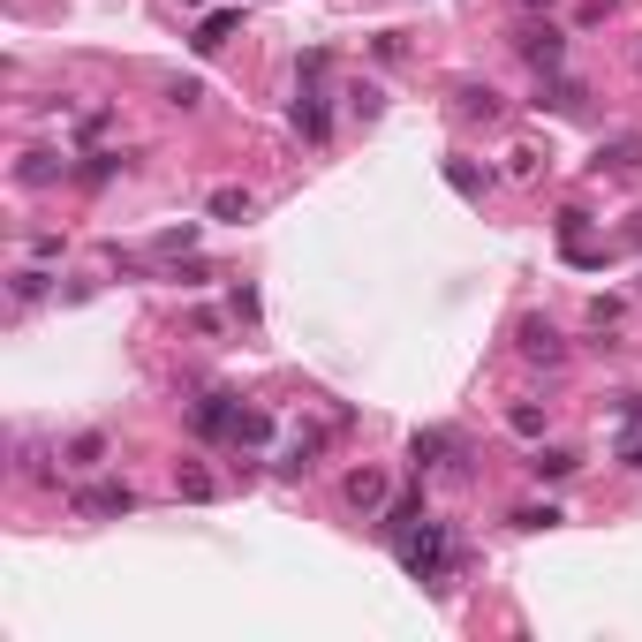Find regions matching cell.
I'll use <instances>...</instances> for the list:
<instances>
[{
	"label": "cell",
	"mask_w": 642,
	"mask_h": 642,
	"mask_svg": "<svg viewBox=\"0 0 642 642\" xmlns=\"http://www.w3.org/2000/svg\"><path fill=\"white\" fill-rule=\"evenodd\" d=\"M76 507H84V514H99V522H114V514H129V507H136V491H129V484H91L84 499H76Z\"/></svg>",
	"instance_id": "6da1fadb"
},
{
	"label": "cell",
	"mask_w": 642,
	"mask_h": 642,
	"mask_svg": "<svg viewBox=\"0 0 642 642\" xmlns=\"http://www.w3.org/2000/svg\"><path fill=\"white\" fill-rule=\"evenodd\" d=\"M597 174H642V136H620V144H597Z\"/></svg>",
	"instance_id": "7a4b0ae2"
},
{
	"label": "cell",
	"mask_w": 642,
	"mask_h": 642,
	"mask_svg": "<svg viewBox=\"0 0 642 642\" xmlns=\"http://www.w3.org/2000/svg\"><path fill=\"white\" fill-rule=\"evenodd\" d=\"M522 355H529V363H559L567 348H559V333H552V325H522Z\"/></svg>",
	"instance_id": "3957f363"
},
{
	"label": "cell",
	"mask_w": 642,
	"mask_h": 642,
	"mask_svg": "<svg viewBox=\"0 0 642 642\" xmlns=\"http://www.w3.org/2000/svg\"><path fill=\"white\" fill-rule=\"evenodd\" d=\"M348 499H355V507H386V476H378V469H355L348 476Z\"/></svg>",
	"instance_id": "277c9868"
},
{
	"label": "cell",
	"mask_w": 642,
	"mask_h": 642,
	"mask_svg": "<svg viewBox=\"0 0 642 642\" xmlns=\"http://www.w3.org/2000/svg\"><path fill=\"white\" fill-rule=\"evenodd\" d=\"M310 461H318V431H303V439H295L288 454H280V476H303Z\"/></svg>",
	"instance_id": "5b68a950"
},
{
	"label": "cell",
	"mask_w": 642,
	"mask_h": 642,
	"mask_svg": "<svg viewBox=\"0 0 642 642\" xmlns=\"http://www.w3.org/2000/svg\"><path fill=\"white\" fill-rule=\"evenodd\" d=\"M522 53H529L537 68H552V61H559V31H522Z\"/></svg>",
	"instance_id": "8992f818"
},
{
	"label": "cell",
	"mask_w": 642,
	"mask_h": 642,
	"mask_svg": "<svg viewBox=\"0 0 642 642\" xmlns=\"http://www.w3.org/2000/svg\"><path fill=\"white\" fill-rule=\"evenodd\" d=\"M68 461H76V469H99V461H106V439H99V431H84V439H68Z\"/></svg>",
	"instance_id": "52a82bcc"
},
{
	"label": "cell",
	"mask_w": 642,
	"mask_h": 642,
	"mask_svg": "<svg viewBox=\"0 0 642 642\" xmlns=\"http://www.w3.org/2000/svg\"><path fill=\"white\" fill-rule=\"evenodd\" d=\"M212 220H250V197H242V189H220V197H212Z\"/></svg>",
	"instance_id": "ba28073f"
},
{
	"label": "cell",
	"mask_w": 642,
	"mask_h": 642,
	"mask_svg": "<svg viewBox=\"0 0 642 642\" xmlns=\"http://www.w3.org/2000/svg\"><path fill=\"white\" fill-rule=\"evenodd\" d=\"M295 129H303V136H325V106H318V99H295Z\"/></svg>",
	"instance_id": "9c48e42d"
},
{
	"label": "cell",
	"mask_w": 642,
	"mask_h": 642,
	"mask_svg": "<svg viewBox=\"0 0 642 642\" xmlns=\"http://www.w3.org/2000/svg\"><path fill=\"white\" fill-rule=\"evenodd\" d=\"M227 31H235V16H212V23L197 31V46H204V53H220V46H227Z\"/></svg>",
	"instance_id": "30bf717a"
},
{
	"label": "cell",
	"mask_w": 642,
	"mask_h": 642,
	"mask_svg": "<svg viewBox=\"0 0 642 642\" xmlns=\"http://www.w3.org/2000/svg\"><path fill=\"white\" fill-rule=\"evenodd\" d=\"M529 469H537V476H567V469H575V454H559V446L544 454V446H537V461H529Z\"/></svg>",
	"instance_id": "8fae6325"
},
{
	"label": "cell",
	"mask_w": 642,
	"mask_h": 642,
	"mask_svg": "<svg viewBox=\"0 0 642 642\" xmlns=\"http://www.w3.org/2000/svg\"><path fill=\"white\" fill-rule=\"evenodd\" d=\"M46 295V272H16V303H38Z\"/></svg>",
	"instance_id": "7c38bea8"
},
{
	"label": "cell",
	"mask_w": 642,
	"mask_h": 642,
	"mask_svg": "<svg viewBox=\"0 0 642 642\" xmlns=\"http://www.w3.org/2000/svg\"><path fill=\"white\" fill-rule=\"evenodd\" d=\"M514 522H522V529H552V522H559V507H522Z\"/></svg>",
	"instance_id": "4fadbf2b"
}]
</instances>
